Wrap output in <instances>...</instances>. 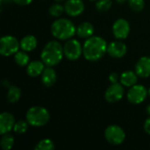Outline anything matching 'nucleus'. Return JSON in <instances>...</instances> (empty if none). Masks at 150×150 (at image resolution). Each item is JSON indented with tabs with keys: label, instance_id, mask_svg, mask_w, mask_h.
Wrapping results in <instances>:
<instances>
[{
	"label": "nucleus",
	"instance_id": "17",
	"mask_svg": "<svg viewBox=\"0 0 150 150\" xmlns=\"http://www.w3.org/2000/svg\"><path fill=\"white\" fill-rule=\"evenodd\" d=\"M45 69V63L42 61H33L26 66L27 75L32 77H36L42 74Z\"/></svg>",
	"mask_w": 150,
	"mask_h": 150
},
{
	"label": "nucleus",
	"instance_id": "22",
	"mask_svg": "<svg viewBox=\"0 0 150 150\" xmlns=\"http://www.w3.org/2000/svg\"><path fill=\"white\" fill-rule=\"evenodd\" d=\"M0 145L4 150L11 149L14 145V137L8 133L3 134L0 141Z\"/></svg>",
	"mask_w": 150,
	"mask_h": 150
},
{
	"label": "nucleus",
	"instance_id": "1",
	"mask_svg": "<svg viewBox=\"0 0 150 150\" xmlns=\"http://www.w3.org/2000/svg\"><path fill=\"white\" fill-rule=\"evenodd\" d=\"M107 43L99 36H91L83 45V54L87 61L96 62L100 60L107 53Z\"/></svg>",
	"mask_w": 150,
	"mask_h": 150
},
{
	"label": "nucleus",
	"instance_id": "26",
	"mask_svg": "<svg viewBox=\"0 0 150 150\" xmlns=\"http://www.w3.org/2000/svg\"><path fill=\"white\" fill-rule=\"evenodd\" d=\"M112 5V0H98L96 3V9L98 11H107L111 9Z\"/></svg>",
	"mask_w": 150,
	"mask_h": 150
},
{
	"label": "nucleus",
	"instance_id": "9",
	"mask_svg": "<svg viewBox=\"0 0 150 150\" xmlns=\"http://www.w3.org/2000/svg\"><path fill=\"white\" fill-rule=\"evenodd\" d=\"M125 94L124 86L120 83H112L105 91V98L109 103H116L122 99Z\"/></svg>",
	"mask_w": 150,
	"mask_h": 150
},
{
	"label": "nucleus",
	"instance_id": "13",
	"mask_svg": "<svg viewBox=\"0 0 150 150\" xmlns=\"http://www.w3.org/2000/svg\"><path fill=\"white\" fill-rule=\"evenodd\" d=\"M127 47L121 41H112L107 47V53L112 58H122L127 54Z\"/></svg>",
	"mask_w": 150,
	"mask_h": 150
},
{
	"label": "nucleus",
	"instance_id": "31",
	"mask_svg": "<svg viewBox=\"0 0 150 150\" xmlns=\"http://www.w3.org/2000/svg\"><path fill=\"white\" fill-rule=\"evenodd\" d=\"M116 1H117V3H119V4H125L127 0H116Z\"/></svg>",
	"mask_w": 150,
	"mask_h": 150
},
{
	"label": "nucleus",
	"instance_id": "29",
	"mask_svg": "<svg viewBox=\"0 0 150 150\" xmlns=\"http://www.w3.org/2000/svg\"><path fill=\"white\" fill-rule=\"evenodd\" d=\"M15 4H19V5H27V4H30L33 0H12Z\"/></svg>",
	"mask_w": 150,
	"mask_h": 150
},
{
	"label": "nucleus",
	"instance_id": "25",
	"mask_svg": "<svg viewBox=\"0 0 150 150\" xmlns=\"http://www.w3.org/2000/svg\"><path fill=\"white\" fill-rule=\"evenodd\" d=\"M28 124L29 123L26 120H18L15 123V126L13 127V131L17 134H23L27 131Z\"/></svg>",
	"mask_w": 150,
	"mask_h": 150
},
{
	"label": "nucleus",
	"instance_id": "16",
	"mask_svg": "<svg viewBox=\"0 0 150 150\" xmlns=\"http://www.w3.org/2000/svg\"><path fill=\"white\" fill-rule=\"evenodd\" d=\"M138 81V75L132 70H127L123 72L120 76V82L124 87H132L136 84Z\"/></svg>",
	"mask_w": 150,
	"mask_h": 150
},
{
	"label": "nucleus",
	"instance_id": "10",
	"mask_svg": "<svg viewBox=\"0 0 150 150\" xmlns=\"http://www.w3.org/2000/svg\"><path fill=\"white\" fill-rule=\"evenodd\" d=\"M130 33V25L124 18L117 19L112 25V33L118 40H125Z\"/></svg>",
	"mask_w": 150,
	"mask_h": 150
},
{
	"label": "nucleus",
	"instance_id": "14",
	"mask_svg": "<svg viewBox=\"0 0 150 150\" xmlns=\"http://www.w3.org/2000/svg\"><path fill=\"white\" fill-rule=\"evenodd\" d=\"M135 72L142 78L150 76V57L142 56L138 60L135 65Z\"/></svg>",
	"mask_w": 150,
	"mask_h": 150
},
{
	"label": "nucleus",
	"instance_id": "27",
	"mask_svg": "<svg viewBox=\"0 0 150 150\" xmlns=\"http://www.w3.org/2000/svg\"><path fill=\"white\" fill-rule=\"evenodd\" d=\"M129 7L134 11H142L144 9V0H128Z\"/></svg>",
	"mask_w": 150,
	"mask_h": 150
},
{
	"label": "nucleus",
	"instance_id": "2",
	"mask_svg": "<svg viewBox=\"0 0 150 150\" xmlns=\"http://www.w3.org/2000/svg\"><path fill=\"white\" fill-rule=\"evenodd\" d=\"M63 55L64 52L62 45L59 41L51 40L43 47L40 54V58L46 66L54 67L61 62Z\"/></svg>",
	"mask_w": 150,
	"mask_h": 150
},
{
	"label": "nucleus",
	"instance_id": "35",
	"mask_svg": "<svg viewBox=\"0 0 150 150\" xmlns=\"http://www.w3.org/2000/svg\"><path fill=\"white\" fill-rule=\"evenodd\" d=\"M90 1H98V0H90Z\"/></svg>",
	"mask_w": 150,
	"mask_h": 150
},
{
	"label": "nucleus",
	"instance_id": "21",
	"mask_svg": "<svg viewBox=\"0 0 150 150\" xmlns=\"http://www.w3.org/2000/svg\"><path fill=\"white\" fill-rule=\"evenodd\" d=\"M14 61L18 66L24 67V66L28 65V63L30 62V57L25 51L21 49V50H18L14 54Z\"/></svg>",
	"mask_w": 150,
	"mask_h": 150
},
{
	"label": "nucleus",
	"instance_id": "15",
	"mask_svg": "<svg viewBox=\"0 0 150 150\" xmlns=\"http://www.w3.org/2000/svg\"><path fill=\"white\" fill-rule=\"evenodd\" d=\"M40 76H41V82L46 87L53 86L55 83L56 79H57L56 73L52 67L47 66V68H45V69L43 70Z\"/></svg>",
	"mask_w": 150,
	"mask_h": 150
},
{
	"label": "nucleus",
	"instance_id": "18",
	"mask_svg": "<svg viewBox=\"0 0 150 150\" xmlns=\"http://www.w3.org/2000/svg\"><path fill=\"white\" fill-rule=\"evenodd\" d=\"M94 33V26L90 22H83L76 27V34L79 38L88 39Z\"/></svg>",
	"mask_w": 150,
	"mask_h": 150
},
{
	"label": "nucleus",
	"instance_id": "12",
	"mask_svg": "<svg viewBox=\"0 0 150 150\" xmlns=\"http://www.w3.org/2000/svg\"><path fill=\"white\" fill-rule=\"evenodd\" d=\"M15 123V118L11 113L7 112H2L0 114V134L3 135L13 130Z\"/></svg>",
	"mask_w": 150,
	"mask_h": 150
},
{
	"label": "nucleus",
	"instance_id": "24",
	"mask_svg": "<svg viewBox=\"0 0 150 150\" xmlns=\"http://www.w3.org/2000/svg\"><path fill=\"white\" fill-rule=\"evenodd\" d=\"M64 11H65V8L61 4H54L48 9L49 14L52 17H54V18H59V17H61Z\"/></svg>",
	"mask_w": 150,
	"mask_h": 150
},
{
	"label": "nucleus",
	"instance_id": "8",
	"mask_svg": "<svg viewBox=\"0 0 150 150\" xmlns=\"http://www.w3.org/2000/svg\"><path fill=\"white\" fill-rule=\"evenodd\" d=\"M149 95V91L145 86L141 84H134L130 87L127 92V99L131 104L139 105L144 102Z\"/></svg>",
	"mask_w": 150,
	"mask_h": 150
},
{
	"label": "nucleus",
	"instance_id": "5",
	"mask_svg": "<svg viewBox=\"0 0 150 150\" xmlns=\"http://www.w3.org/2000/svg\"><path fill=\"white\" fill-rule=\"evenodd\" d=\"M20 48V42L16 37L11 35L3 36L0 40V54L3 56L15 54Z\"/></svg>",
	"mask_w": 150,
	"mask_h": 150
},
{
	"label": "nucleus",
	"instance_id": "34",
	"mask_svg": "<svg viewBox=\"0 0 150 150\" xmlns=\"http://www.w3.org/2000/svg\"><path fill=\"white\" fill-rule=\"evenodd\" d=\"M148 91H149V97H150V88H149V90H148Z\"/></svg>",
	"mask_w": 150,
	"mask_h": 150
},
{
	"label": "nucleus",
	"instance_id": "20",
	"mask_svg": "<svg viewBox=\"0 0 150 150\" xmlns=\"http://www.w3.org/2000/svg\"><path fill=\"white\" fill-rule=\"evenodd\" d=\"M20 98L21 90L17 86H10L7 92V100L11 104H15L19 101Z\"/></svg>",
	"mask_w": 150,
	"mask_h": 150
},
{
	"label": "nucleus",
	"instance_id": "3",
	"mask_svg": "<svg viewBox=\"0 0 150 150\" xmlns=\"http://www.w3.org/2000/svg\"><path fill=\"white\" fill-rule=\"evenodd\" d=\"M53 36L61 40H68L76 34V27L68 18H61L53 22L51 25Z\"/></svg>",
	"mask_w": 150,
	"mask_h": 150
},
{
	"label": "nucleus",
	"instance_id": "4",
	"mask_svg": "<svg viewBox=\"0 0 150 150\" xmlns=\"http://www.w3.org/2000/svg\"><path fill=\"white\" fill-rule=\"evenodd\" d=\"M25 119L29 125L40 127L47 124L50 120V114L49 112L42 106H33L27 111Z\"/></svg>",
	"mask_w": 150,
	"mask_h": 150
},
{
	"label": "nucleus",
	"instance_id": "28",
	"mask_svg": "<svg viewBox=\"0 0 150 150\" xmlns=\"http://www.w3.org/2000/svg\"><path fill=\"white\" fill-rule=\"evenodd\" d=\"M120 76L116 72H112L110 74L109 76V81L111 82V83H118L119 79H120Z\"/></svg>",
	"mask_w": 150,
	"mask_h": 150
},
{
	"label": "nucleus",
	"instance_id": "6",
	"mask_svg": "<svg viewBox=\"0 0 150 150\" xmlns=\"http://www.w3.org/2000/svg\"><path fill=\"white\" fill-rule=\"evenodd\" d=\"M105 138L111 145L118 146L124 142L126 139V134L120 127L111 125L105 131Z\"/></svg>",
	"mask_w": 150,
	"mask_h": 150
},
{
	"label": "nucleus",
	"instance_id": "32",
	"mask_svg": "<svg viewBox=\"0 0 150 150\" xmlns=\"http://www.w3.org/2000/svg\"><path fill=\"white\" fill-rule=\"evenodd\" d=\"M147 112H148V113L150 115V105L147 106Z\"/></svg>",
	"mask_w": 150,
	"mask_h": 150
},
{
	"label": "nucleus",
	"instance_id": "11",
	"mask_svg": "<svg viewBox=\"0 0 150 150\" xmlns=\"http://www.w3.org/2000/svg\"><path fill=\"white\" fill-rule=\"evenodd\" d=\"M65 12L70 17L81 15L84 11V3L82 0H67L65 4Z\"/></svg>",
	"mask_w": 150,
	"mask_h": 150
},
{
	"label": "nucleus",
	"instance_id": "19",
	"mask_svg": "<svg viewBox=\"0 0 150 150\" xmlns=\"http://www.w3.org/2000/svg\"><path fill=\"white\" fill-rule=\"evenodd\" d=\"M37 39L33 35H26L20 40V48L25 52H31L37 47Z\"/></svg>",
	"mask_w": 150,
	"mask_h": 150
},
{
	"label": "nucleus",
	"instance_id": "36",
	"mask_svg": "<svg viewBox=\"0 0 150 150\" xmlns=\"http://www.w3.org/2000/svg\"><path fill=\"white\" fill-rule=\"evenodd\" d=\"M3 1H4V0H1V2H3Z\"/></svg>",
	"mask_w": 150,
	"mask_h": 150
},
{
	"label": "nucleus",
	"instance_id": "30",
	"mask_svg": "<svg viewBox=\"0 0 150 150\" xmlns=\"http://www.w3.org/2000/svg\"><path fill=\"white\" fill-rule=\"evenodd\" d=\"M144 131L148 134H150V117L148 118L146 120H145V123H144Z\"/></svg>",
	"mask_w": 150,
	"mask_h": 150
},
{
	"label": "nucleus",
	"instance_id": "33",
	"mask_svg": "<svg viewBox=\"0 0 150 150\" xmlns=\"http://www.w3.org/2000/svg\"><path fill=\"white\" fill-rule=\"evenodd\" d=\"M56 2H58V3H61V2H64V1H67V0H55Z\"/></svg>",
	"mask_w": 150,
	"mask_h": 150
},
{
	"label": "nucleus",
	"instance_id": "7",
	"mask_svg": "<svg viewBox=\"0 0 150 150\" xmlns=\"http://www.w3.org/2000/svg\"><path fill=\"white\" fill-rule=\"evenodd\" d=\"M64 56L69 61H76L83 54V46L76 39H69L63 45Z\"/></svg>",
	"mask_w": 150,
	"mask_h": 150
},
{
	"label": "nucleus",
	"instance_id": "23",
	"mask_svg": "<svg viewBox=\"0 0 150 150\" xmlns=\"http://www.w3.org/2000/svg\"><path fill=\"white\" fill-rule=\"evenodd\" d=\"M54 143L50 139H43L40 141L34 147L35 150H54Z\"/></svg>",
	"mask_w": 150,
	"mask_h": 150
}]
</instances>
